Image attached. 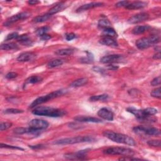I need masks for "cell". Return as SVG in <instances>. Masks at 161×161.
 Listing matches in <instances>:
<instances>
[{"instance_id": "cell-1", "label": "cell", "mask_w": 161, "mask_h": 161, "mask_svg": "<svg viewBox=\"0 0 161 161\" xmlns=\"http://www.w3.org/2000/svg\"><path fill=\"white\" fill-rule=\"evenodd\" d=\"M103 134L106 138H108L109 140L114 142L118 143H123L130 146L136 145V142L135 140L128 135L123 133H116L111 130H105L103 132Z\"/></svg>"}, {"instance_id": "cell-2", "label": "cell", "mask_w": 161, "mask_h": 161, "mask_svg": "<svg viewBox=\"0 0 161 161\" xmlns=\"http://www.w3.org/2000/svg\"><path fill=\"white\" fill-rule=\"evenodd\" d=\"M32 113L38 116H45L49 117H61L66 114V112L63 110L51 108L48 106H40L35 108Z\"/></svg>"}, {"instance_id": "cell-3", "label": "cell", "mask_w": 161, "mask_h": 161, "mask_svg": "<svg viewBox=\"0 0 161 161\" xmlns=\"http://www.w3.org/2000/svg\"><path fill=\"white\" fill-rule=\"evenodd\" d=\"M96 139L91 136H78L69 138H64L59 140H57L53 142V144L55 145H71L79 143H85V142H93Z\"/></svg>"}, {"instance_id": "cell-4", "label": "cell", "mask_w": 161, "mask_h": 161, "mask_svg": "<svg viewBox=\"0 0 161 161\" xmlns=\"http://www.w3.org/2000/svg\"><path fill=\"white\" fill-rule=\"evenodd\" d=\"M65 93V91L63 89H59V90H57L55 91H53L49 94H47L46 95L38 97V98H37L36 99H35L32 104L30 105V108H35V106L40 105L41 104L45 103L47 101H48L49 100H52L53 99H55L56 98L60 97L61 96H63L64 94Z\"/></svg>"}, {"instance_id": "cell-5", "label": "cell", "mask_w": 161, "mask_h": 161, "mask_svg": "<svg viewBox=\"0 0 161 161\" xmlns=\"http://www.w3.org/2000/svg\"><path fill=\"white\" fill-rule=\"evenodd\" d=\"M159 42L160 37L157 35H152L148 37H143L138 39L136 42L135 45L138 49L144 50Z\"/></svg>"}, {"instance_id": "cell-6", "label": "cell", "mask_w": 161, "mask_h": 161, "mask_svg": "<svg viewBox=\"0 0 161 161\" xmlns=\"http://www.w3.org/2000/svg\"><path fill=\"white\" fill-rule=\"evenodd\" d=\"M103 153L107 155H120L127 157H133L135 153V151L131 148L121 147H113L108 148L103 150Z\"/></svg>"}, {"instance_id": "cell-7", "label": "cell", "mask_w": 161, "mask_h": 161, "mask_svg": "<svg viewBox=\"0 0 161 161\" xmlns=\"http://www.w3.org/2000/svg\"><path fill=\"white\" fill-rule=\"evenodd\" d=\"M133 131L137 133H143L145 135L159 137L160 136V130L158 128L150 127L138 126L133 128Z\"/></svg>"}, {"instance_id": "cell-8", "label": "cell", "mask_w": 161, "mask_h": 161, "mask_svg": "<svg viewBox=\"0 0 161 161\" xmlns=\"http://www.w3.org/2000/svg\"><path fill=\"white\" fill-rule=\"evenodd\" d=\"M30 13L27 12L19 13L18 14H16V15L11 17L8 19H7V21L3 23V25L6 26V27L10 26L15 22L28 18L30 17Z\"/></svg>"}, {"instance_id": "cell-9", "label": "cell", "mask_w": 161, "mask_h": 161, "mask_svg": "<svg viewBox=\"0 0 161 161\" xmlns=\"http://www.w3.org/2000/svg\"><path fill=\"white\" fill-rule=\"evenodd\" d=\"M48 125L49 123L46 120L42 119H33L28 123L29 127L40 132L47 128Z\"/></svg>"}, {"instance_id": "cell-10", "label": "cell", "mask_w": 161, "mask_h": 161, "mask_svg": "<svg viewBox=\"0 0 161 161\" xmlns=\"http://www.w3.org/2000/svg\"><path fill=\"white\" fill-rule=\"evenodd\" d=\"M123 56L120 54H112L106 56L100 59V63L103 64H112L120 63L123 60Z\"/></svg>"}, {"instance_id": "cell-11", "label": "cell", "mask_w": 161, "mask_h": 161, "mask_svg": "<svg viewBox=\"0 0 161 161\" xmlns=\"http://www.w3.org/2000/svg\"><path fill=\"white\" fill-rule=\"evenodd\" d=\"M88 150H80L74 153H68L64 155V157L69 160H86L87 159Z\"/></svg>"}, {"instance_id": "cell-12", "label": "cell", "mask_w": 161, "mask_h": 161, "mask_svg": "<svg viewBox=\"0 0 161 161\" xmlns=\"http://www.w3.org/2000/svg\"><path fill=\"white\" fill-rule=\"evenodd\" d=\"M149 18V15L147 13H140L130 17L127 22L130 24H136L147 21Z\"/></svg>"}, {"instance_id": "cell-13", "label": "cell", "mask_w": 161, "mask_h": 161, "mask_svg": "<svg viewBox=\"0 0 161 161\" xmlns=\"http://www.w3.org/2000/svg\"><path fill=\"white\" fill-rule=\"evenodd\" d=\"M98 115L101 118L108 121H113L114 118V115L113 112L106 108H101L98 112Z\"/></svg>"}, {"instance_id": "cell-14", "label": "cell", "mask_w": 161, "mask_h": 161, "mask_svg": "<svg viewBox=\"0 0 161 161\" xmlns=\"http://www.w3.org/2000/svg\"><path fill=\"white\" fill-rule=\"evenodd\" d=\"M36 58V54L33 52H23L17 58V61L19 62H28L33 61Z\"/></svg>"}, {"instance_id": "cell-15", "label": "cell", "mask_w": 161, "mask_h": 161, "mask_svg": "<svg viewBox=\"0 0 161 161\" xmlns=\"http://www.w3.org/2000/svg\"><path fill=\"white\" fill-rule=\"evenodd\" d=\"M104 5V3H101V2H92V3H89L88 4H85L83 5L81 7H79L77 10H76V12H84L94 8H97V7H103Z\"/></svg>"}, {"instance_id": "cell-16", "label": "cell", "mask_w": 161, "mask_h": 161, "mask_svg": "<svg viewBox=\"0 0 161 161\" xmlns=\"http://www.w3.org/2000/svg\"><path fill=\"white\" fill-rule=\"evenodd\" d=\"M40 131L35 130L30 127H17L13 130V132L16 134L22 135V134H27V133H31V134H36L39 133Z\"/></svg>"}, {"instance_id": "cell-17", "label": "cell", "mask_w": 161, "mask_h": 161, "mask_svg": "<svg viewBox=\"0 0 161 161\" xmlns=\"http://www.w3.org/2000/svg\"><path fill=\"white\" fill-rule=\"evenodd\" d=\"M74 120L78 122H87V123H101V120L95 117L88 116H78L74 118Z\"/></svg>"}, {"instance_id": "cell-18", "label": "cell", "mask_w": 161, "mask_h": 161, "mask_svg": "<svg viewBox=\"0 0 161 161\" xmlns=\"http://www.w3.org/2000/svg\"><path fill=\"white\" fill-rule=\"evenodd\" d=\"M99 42L102 45L112 47H116L118 45L117 42L113 38L111 37H103L99 40Z\"/></svg>"}, {"instance_id": "cell-19", "label": "cell", "mask_w": 161, "mask_h": 161, "mask_svg": "<svg viewBox=\"0 0 161 161\" xmlns=\"http://www.w3.org/2000/svg\"><path fill=\"white\" fill-rule=\"evenodd\" d=\"M147 3L145 2H132L125 7L127 10H137V9H141L145 7H147Z\"/></svg>"}, {"instance_id": "cell-20", "label": "cell", "mask_w": 161, "mask_h": 161, "mask_svg": "<svg viewBox=\"0 0 161 161\" xmlns=\"http://www.w3.org/2000/svg\"><path fill=\"white\" fill-rule=\"evenodd\" d=\"M65 3L63 2H61L59 3L58 4H57L56 6H54L53 7H52V8H50L49 10V11L47 12L48 14H49L50 15L52 16L53 15L56 14L60 12H61L62 10H63L65 8Z\"/></svg>"}, {"instance_id": "cell-21", "label": "cell", "mask_w": 161, "mask_h": 161, "mask_svg": "<svg viewBox=\"0 0 161 161\" xmlns=\"http://www.w3.org/2000/svg\"><path fill=\"white\" fill-rule=\"evenodd\" d=\"M17 40L18 42H19L20 43L24 45L31 46L33 43L32 40L29 38L27 34H23V35H19L18 37L17 38Z\"/></svg>"}, {"instance_id": "cell-22", "label": "cell", "mask_w": 161, "mask_h": 161, "mask_svg": "<svg viewBox=\"0 0 161 161\" xmlns=\"http://www.w3.org/2000/svg\"><path fill=\"white\" fill-rule=\"evenodd\" d=\"M150 28L149 25H138L135 27L132 30V33L134 35H140L142 34L146 31L148 30Z\"/></svg>"}, {"instance_id": "cell-23", "label": "cell", "mask_w": 161, "mask_h": 161, "mask_svg": "<svg viewBox=\"0 0 161 161\" xmlns=\"http://www.w3.org/2000/svg\"><path fill=\"white\" fill-rule=\"evenodd\" d=\"M42 81V78L38 76H32L31 77H29L27 78L23 84V88H25L27 85L28 84H36L38 83H40Z\"/></svg>"}, {"instance_id": "cell-24", "label": "cell", "mask_w": 161, "mask_h": 161, "mask_svg": "<svg viewBox=\"0 0 161 161\" xmlns=\"http://www.w3.org/2000/svg\"><path fill=\"white\" fill-rule=\"evenodd\" d=\"M102 35L104 37L115 38V37H117V33L113 28H112L111 27H108V28L103 29Z\"/></svg>"}, {"instance_id": "cell-25", "label": "cell", "mask_w": 161, "mask_h": 161, "mask_svg": "<svg viewBox=\"0 0 161 161\" xmlns=\"http://www.w3.org/2000/svg\"><path fill=\"white\" fill-rule=\"evenodd\" d=\"M88 83V79L87 78H79V79H78L75 81H74L73 82H72L70 84L69 86L71 88H78V87L83 86L86 84Z\"/></svg>"}, {"instance_id": "cell-26", "label": "cell", "mask_w": 161, "mask_h": 161, "mask_svg": "<svg viewBox=\"0 0 161 161\" xmlns=\"http://www.w3.org/2000/svg\"><path fill=\"white\" fill-rule=\"evenodd\" d=\"M74 50L72 48H63L58 50L55 52V53L57 56H71L73 54Z\"/></svg>"}, {"instance_id": "cell-27", "label": "cell", "mask_w": 161, "mask_h": 161, "mask_svg": "<svg viewBox=\"0 0 161 161\" xmlns=\"http://www.w3.org/2000/svg\"><path fill=\"white\" fill-rule=\"evenodd\" d=\"M63 64H64L63 60L60 59H53V60L49 61L47 64V67L49 69H52V68L61 66Z\"/></svg>"}, {"instance_id": "cell-28", "label": "cell", "mask_w": 161, "mask_h": 161, "mask_svg": "<svg viewBox=\"0 0 161 161\" xmlns=\"http://www.w3.org/2000/svg\"><path fill=\"white\" fill-rule=\"evenodd\" d=\"M1 50H16L18 48V46L13 42L7 43H3L1 45L0 47Z\"/></svg>"}, {"instance_id": "cell-29", "label": "cell", "mask_w": 161, "mask_h": 161, "mask_svg": "<svg viewBox=\"0 0 161 161\" xmlns=\"http://www.w3.org/2000/svg\"><path fill=\"white\" fill-rule=\"evenodd\" d=\"M108 95L103 94H99V95H94L92 96L89 98V101L91 102H96V101H105L108 99Z\"/></svg>"}, {"instance_id": "cell-30", "label": "cell", "mask_w": 161, "mask_h": 161, "mask_svg": "<svg viewBox=\"0 0 161 161\" xmlns=\"http://www.w3.org/2000/svg\"><path fill=\"white\" fill-rule=\"evenodd\" d=\"M50 17H51V15H50L49 14H48L47 13L45 15H39V16L35 17L34 18H33L32 20L35 23H42V22H46L47 20H48Z\"/></svg>"}, {"instance_id": "cell-31", "label": "cell", "mask_w": 161, "mask_h": 161, "mask_svg": "<svg viewBox=\"0 0 161 161\" xmlns=\"http://www.w3.org/2000/svg\"><path fill=\"white\" fill-rule=\"evenodd\" d=\"M98 27L101 28H108L110 27L111 26V23L108 20H106V19H101L100 20H99L98 22Z\"/></svg>"}, {"instance_id": "cell-32", "label": "cell", "mask_w": 161, "mask_h": 161, "mask_svg": "<svg viewBox=\"0 0 161 161\" xmlns=\"http://www.w3.org/2000/svg\"><path fill=\"white\" fill-rule=\"evenodd\" d=\"M50 28L49 27H48V26L42 27H40V28H38L36 30L35 33H36V34L38 36L41 37V36H42L44 34H47V33L50 30Z\"/></svg>"}, {"instance_id": "cell-33", "label": "cell", "mask_w": 161, "mask_h": 161, "mask_svg": "<svg viewBox=\"0 0 161 161\" xmlns=\"http://www.w3.org/2000/svg\"><path fill=\"white\" fill-rule=\"evenodd\" d=\"M143 112H144L145 114L148 117L155 115L158 112L157 110L155 108H147L143 109Z\"/></svg>"}, {"instance_id": "cell-34", "label": "cell", "mask_w": 161, "mask_h": 161, "mask_svg": "<svg viewBox=\"0 0 161 161\" xmlns=\"http://www.w3.org/2000/svg\"><path fill=\"white\" fill-rule=\"evenodd\" d=\"M160 91H161V89L160 88H156L153 90H152L150 93V95L151 96L153 97V98H158L160 99L161 98V93H160Z\"/></svg>"}, {"instance_id": "cell-35", "label": "cell", "mask_w": 161, "mask_h": 161, "mask_svg": "<svg viewBox=\"0 0 161 161\" xmlns=\"http://www.w3.org/2000/svg\"><path fill=\"white\" fill-rule=\"evenodd\" d=\"M24 112L22 110L19 109H15V108H9L3 112L5 114H18V113H22Z\"/></svg>"}, {"instance_id": "cell-36", "label": "cell", "mask_w": 161, "mask_h": 161, "mask_svg": "<svg viewBox=\"0 0 161 161\" xmlns=\"http://www.w3.org/2000/svg\"><path fill=\"white\" fill-rule=\"evenodd\" d=\"M147 144L151 147H160L161 146V142L160 140H151L147 142Z\"/></svg>"}, {"instance_id": "cell-37", "label": "cell", "mask_w": 161, "mask_h": 161, "mask_svg": "<svg viewBox=\"0 0 161 161\" xmlns=\"http://www.w3.org/2000/svg\"><path fill=\"white\" fill-rule=\"evenodd\" d=\"M0 147H1V148H10V149H14V150H23V151L24 150V149L22 147H19L18 146L10 145L3 143H1V145H0Z\"/></svg>"}, {"instance_id": "cell-38", "label": "cell", "mask_w": 161, "mask_h": 161, "mask_svg": "<svg viewBox=\"0 0 161 161\" xmlns=\"http://www.w3.org/2000/svg\"><path fill=\"white\" fill-rule=\"evenodd\" d=\"M12 126V123L10 122H2L0 124V130L4 131L10 128Z\"/></svg>"}, {"instance_id": "cell-39", "label": "cell", "mask_w": 161, "mask_h": 161, "mask_svg": "<svg viewBox=\"0 0 161 161\" xmlns=\"http://www.w3.org/2000/svg\"><path fill=\"white\" fill-rule=\"evenodd\" d=\"M19 35H20L17 32H13L12 33H10L5 38V41H9L13 39H17Z\"/></svg>"}, {"instance_id": "cell-40", "label": "cell", "mask_w": 161, "mask_h": 161, "mask_svg": "<svg viewBox=\"0 0 161 161\" xmlns=\"http://www.w3.org/2000/svg\"><path fill=\"white\" fill-rule=\"evenodd\" d=\"M161 83V78L160 76H158L155 78H154L150 83L151 85L152 86H158L160 85Z\"/></svg>"}, {"instance_id": "cell-41", "label": "cell", "mask_w": 161, "mask_h": 161, "mask_svg": "<svg viewBox=\"0 0 161 161\" xmlns=\"http://www.w3.org/2000/svg\"><path fill=\"white\" fill-rule=\"evenodd\" d=\"M130 3L128 1H122L117 3L115 4V7L117 8H121V7H126L128 4Z\"/></svg>"}, {"instance_id": "cell-42", "label": "cell", "mask_w": 161, "mask_h": 161, "mask_svg": "<svg viewBox=\"0 0 161 161\" xmlns=\"http://www.w3.org/2000/svg\"><path fill=\"white\" fill-rule=\"evenodd\" d=\"M17 76H18L17 73H14V72H10V73H8V74H6L5 78L8 79H14V78H17Z\"/></svg>"}, {"instance_id": "cell-43", "label": "cell", "mask_w": 161, "mask_h": 161, "mask_svg": "<svg viewBox=\"0 0 161 161\" xmlns=\"http://www.w3.org/2000/svg\"><path fill=\"white\" fill-rule=\"evenodd\" d=\"M65 37L68 41H71L76 38V35L73 33H68L66 34Z\"/></svg>"}, {"instance_id": "cell-44", "label": "cell", "mask_w": 161, "mask_h": 161, "mask_svg": "<svg viewBox=\"0 0 161 161\" xmlns=\"http://www.w3.org/2000/svg\"><path fill=\"white\" fill-rule=\"evenodd\" d=\"M106 68L109 69V70H111V71H115V70H117L118 69V66H114L113 64H108L106 66Z\"/></svg>"}, {"instance_id": "cell-45", "label": "cell", "mask_w": 161, "mask_h": 161, "mask_svg": "<svg viewBox=\"0 0 161 161\" xmlns=\"http://www.w3.org/2000/svg\"><path fill=\"white\" fill-rule=\"evenodd\" d=\"M40 39L42 40H49V39L51 38V36H50V35H48V34L47 33V34H44V35H43L42 36L40 37Z\"/></svg>"}, {"instance_id": "cell-46", "label": "cell", "mask_w": 161, "mask_h": 161, "mask_svg": "<svg viewBox=\"0 0 161 161\" xmlns=\"http://www.w3.org/2000/svg\"><path fill=\"white\" fill-rule=\"evenodd\" d=\"M161 58V54H160V52H158L157 53H156L155 54H154L153 56V59H156V60H160Z\"/></svg>"}, {"instance_id": "cell-47", "label": "cell", "mask_w": 161, "mask_h": 161, "mask_svg": "<svg viewBox=\"0 0 161 161\" xmlns=\"http://www.w3.org/2000/svg\"><path fill=\"white\" fill-rule=\"evenodd\" d=\"M93 70L95 72H98V73H99L101 74H103V73L104 72V70H103L102 68H100L99 67H94L93 68Z\"/></svg>"}, {"instance_id": "cell-48", "label": "cell", "mask_w": 161, "mask_h": 161, "mask_svg": "<svg viewBox=\"0 0 161 161\" xmlns=\"http://www.w3.org/2000/svg\"><path fill=\"white\" fill-rule=\"evenodd\" d=\"M29 147L32 149H39L43 147V145H29Z\"/></svg>"}, {"instance_id": "cell-49", "label": "cell", "mask_w": 161, "mask_h": 161, "mask_svg": "<svg viewBox=\"0 0 161 161\" xmlns=\"http://www.w3.org/2000/svg\"><path fill=\"white\" fill-rule=\"evenodd\" d=\"M39 3L38 1H28V3L30 5H37Z\"/></svg>"}]
</instances>
